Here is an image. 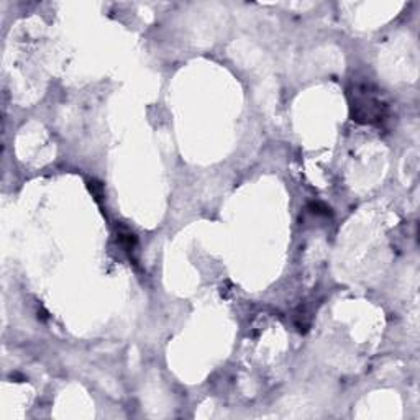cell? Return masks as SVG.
I'll use <instances>...</instances> for the list:
<instances>
[{
	"mask_svg": "<svg viewBox=\"0 0 420 420\" xmlns=\"http://www.w3.org/2000/svg\"><path fill=\"white\" fill-rule=\"evenodd\" d=\"M349 114L363 125H382L391 115V105L382 90L371 82H353L348 89Z\"/></svg>",
	"mask_w": 420,
	"mask_h": 420,
	"instance_id": "obj_1",
	"label": "cell"
},
{
	"mask_svg": "<svg viewBox=\"0 0 420 420\" xmlns=\"http://www.w3.org/2000/svg\"><path fill=\"white\" fill-rule=\"evenodd\" d=\"M118 243H120L127 251H130V250H133L136 247V236L133 232H130L128 228L122 227L120 230H118Z\"/></svg>",
	"mask_w": 420,
	"mask_h": 420,
	"instance_id": "obj_2",
	"label": "cell"
},
{
	"mask_svg": "<svg viewBox=\"0 0 420 420\" xmlns=\"http://www.w3.org/2000/svg\"><path fill=\"white\" fill-rule=\"evenodd\" d=\"M309 208L312 210L313 214H317V215H330V207L325 205V204H322V202H312V204H309Z\"/></svg>",
	"mask_w": 420,
	"mask_h": 420,
	"instance_id": "obj_3",
	"label": "cell"
}]
</instances>
